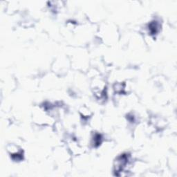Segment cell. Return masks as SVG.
Returning a JSON list of instances; mask_svg holds the SVG:
<instances>
[{"label": "cell", "instance_id": "6da1fadb", "mask_svg": "<svg viewBox=\"0 0 177 177\" xmlns=\"http://www.w3.org/2000/svg\"><path fill=\"white\" fill-rule=\"evenodd\" d=\"M129 161H130V156L127 154H124L118 157L114 166V172L116 173V175L120 176L121 172H124Z\"/></svg>", "mask_w": 177, "mask_h": 177}, {"label": "cell", "instance_id": "7a4b0ae2", "mask_svg": "<svg viewBox=\"0 0 177 177\" xmlns=\"http://www.w3.org/2000/svg\"><path fill=\"white\" fill-rule=\"evenodd\" d=\"M160 25L157 21H153L149 24V31L150 32V34L156 35L159 31Z\"/></svg>", "mask_w": 177, "mask_h": 177}, {"label": "cell", "instance_id": "3957f363", "mask_svg": "<svg viewBox=\"0 0 177 177\" xmlns=\"http://www.w3.org/2000/svg\"><path fill=\"white\" fill-rule=\"evenodd\" d=\"M102 137L100 134H95L94 138V145H99V144L101 143Z\"/></svg>", "mask_w": 177, "mask_h": 177}]
</instances>
